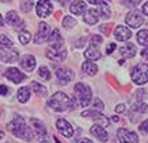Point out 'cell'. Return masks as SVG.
I'll use <instances>...</instances> for the list:
<instances>
[{
	"label": "cell",
	"instance_id": "28",
	"mask_svg": "<svg viewBox=\"0 0 148 143\" xmlns=\"http://www.w3.org/2000/svg\"><path fill=\"white\" fill-rule=\"evenodd\" d=\"M0 47L1 48H12L13 47V41L4 34H0Z\"/></svg>",
	"mask_w": 148,
	"mask_h": 143
},
{
	"label": "cell",
	"instance_id": "5",
	"mask_svg": "<svg viewBox=\"0 0 148 143\" xmlns=\"http://www.w3.org/2000/svg\"><path fill=\"white\" fill-rule=\"evenodd\" d=\"M82 116L83 118H90V119H93V121L99 122L102 126H109V123H110V121L107 119V116H104L103 113H100V112H97V110H83L82 112Z\"/></svg>",
	"mask_w": 148,
	"mask_h": 143
},
{
	"label": "cell",
	"instance_id": "48",
	"mask_svg": "<svg viewBox=\"0 0 148 143\" xmlns=\"http://www.w3.org/2000/svg\"><path fill=\"white\" fill-rule=\"evenodd\" d=\"M3 137H4V133H3V132H1V131H0V140H1Z\"/></svg>",
	"mask_w": 148,
	"mask_h": 143
},
{
	"label": "cell",
	"instance_id": "6",
	"mask_svg": "<svg viewBox=\"0 0 148 143\" xmlns=\"http://www.w3.org/2000/svg\"><path fill=\"white\" fill-rule=\"evenodd\" d=\"M0 60L3 62H16L18 60V51L12 47V48H1L0 47Z\"/></svg>",
	"mask_w": 148,
	"mask_h": 143
},
{
	"label": "cell",
	"instance_id": "24",
	"mask_svg": "<svg viewBox=\"0 0 148 143\" xmlns=\"http://www.w3.org/2000/svg\"><path fill=\"white\" fill-rule=\"evenodd\" d=\"M85 10H86V3L85 1H73L71 4V13H73L76 16H80Z\"/></svg>",
	"mask_w": 148,
	"mask_h": 143
},
{
	"label": "cell",
	"instance_id": "14",
	"mask_svg": "<svg viewBox=\"0 0 148 143\" xmlns=\"http://www.w3.org/2000/svg\"><path fill=\"white\" fill-rule=\"evenodd\" d=\"M55 74H57V78L61 81L62 85H66V82H69L71 79L75 78V74L68 68H58Z\"/></svg>",
	"mask_w": 148,
	"mask_h": 143
},
{
	"label": "cell",
	"instance_id": "15",
	"mask_svg": "<svg viewBox=\"0 0 148 143\" xmlns=\"http://www.w3.org/2000/svg\"><path fill=\"white\" fill-rule=\"evenodd\" d=\"M66 50H64V48H61V50H54V48H49L48 51H47V57L49 58V60H52V61H64L65 58H66Z\"/></svg>",
	"mask_w": 148,
	"mask_h": 143
},
{
	"label": "cell",
	"instance_id": "41",
	"mask_svg": "<svg viewBox=\"0 0 148 143\" xmlns=\"http://www.w3.org/2000/svg\"><path fill=\"white\" fill-rule=\"evenodd\" d=\"M100 31H103V33H109V26L107 24H103V26H100Z\"/></svg>",
	"mask_w": 148,
	"mask_h": 143
},
{
	"label": "cell",
	"instance_id": "21",
	"mask_svg": "<svg viewBox=\"0 0 148 143\" xmlns=\"http://www.w3.org/2000/svg\"><path fill=\"white\" fill-rule=\"evenodd\" d=\"M83 20H85V23H88V24H90V26L96 24L97 20H99V11L95 10V9L88 10L85 13V16H83Z\"/></svg>",
	"mask_w": 148,
	"mask_h": 143
},
{
	"label": "cell",
	"instance_id": "8",
	"mask_svg": "<svg viewBox=\"0 0 148 143\" xmlns=\"http://www.w3.org/2000/svg\"><path fill=\"white\" fill-rule=\"evenodd\" d=\"M143 22H144V19H143L141 13L138 10L130 11V13L127 14V17H125V23H127L131 28H138V27L143 24Z\"/></svg>",
	"mask_w": 148,
	"mask_h": 143
},
{
	"label": "cell",
	"instance_id": "12",
	"mask_svg": "<svg viewBox=\"0 0 148 143\" xmlns=\"http://www.w3.org/2000/svg\"><path fill=\"white\" fill-rule=\"evenodd\" d=\"M37 14L38 17L44 19V17H48L52 11V3L51 1H38L37 3Z\"/></svg>",
	"mask_w": 148,
	"mask_h": 143
},
{
	"label": "cell",
	"instance_id": "45",
	"mask_svg": "<svg viewBox=\"0 0 148 143\" xmlns=\"http://www.w3.org/2000/svg\"><path fill=\"white\" fill-rule=\"evenodd\" d=\"M112 121H113V122H119V121H120V118H119V116H116V115H114L113 118H112Z\"/></svg>",
	"mask_w": 148,
	"mask_h": 143
},
{
	"label": "cell",
	"instance_id": "13",
	"mask_svg": "<svg viewBox=\"0 0 148 143\" xmlns=\"http://www.w3.org/2000/svg\"><path fill=\"white\" fill-rule=\"evenodd\" d=\"M57 128L59 133H62L65 137H71L72 135H73V128H72V125L69 123L68 121H65V119H58L57 121Z\"/></svg>",
	"mask_w": 148,
	"mask_h": 143
},
{
	"label": "cell",
	"instance_id": "10",
	"mask_svg": "<svg viewBox=\"0 0 148 143\" xmlns=\"http://www.w3.org/2000/svg\"><path fill=\"white\" fill-rule=\"evenodd\" d=\"M48 41H49V44H51V48H54V50H61L62 45H64V38H62V35H61L58 28H55L52 33L49 34Z\"/></svg>",
	"mask_w": 148,
	"mask_h": 143
},
{
	"label": "cell",
	"instance_id": "47",
	"mask_svg": "<svg viewBox=\"0 0 148 143\" xmlns=\"http://www.w3.org/2000/svg\"><path fill=\"white\" fill-rule=\"evenodd\" d=\"M143 55H144L145 58H148V48H147V50H145V51H144V53H143Z\"/></svg>",
	"mask_w": 148,
	"mask_h": 143
},
{
	"label": "cell",
	"instance_id": "32",
	"mask_svg": "<svg viewBox=\"0 0 148 143\" xmlns=\"http://www.w3.org/2000/svg\"><path fill=\"white\" fill-rule=\"evenodd\" d=\"M100 14H102V17H104V19H109V17H110V7H109V3L102 1V4H100Z\"/></svg>",
	"mask_w": 148,
	"mask_h": 143
},
{
	"label": "cell",
	"instance_id": "3",
	"mask_svg": "<svg viewBox=\"0 0 148 143\" xmlns=\"http://www.w3.org/2000/svg\"><path fill=\"white\" fill-rule=\"evenodd\" d=\"M131 79L137 85H144L148 82V64H138L131 69Z\"/></svg>",
	"mask_w": 148,
	"mask_h": 143
},
{
	"label": "cell",
	"instance_id": "38",
	"mask_svg": "<svg viewBox=\"0 0 148 143\" xmlns=\"http://www.w3.org/2000/svg\"><path fill=\"white\" fill-rule=\"evenodd\" d=\"M140 131L144 133H148V119L147 121H144L141 125H140Z\"/></svg>",
	"mask_w": 148,
	"mask_h": 143
},
{
	"label": "cell",
	"instance_id": "30",
	"mask_svg": "<svg viewBox=\"0 0 148 143\" xmlns=\"http://www.w3.org/2000/svg\"><path fill=\"white\" fill-rule=\"evenodd\" d=\"M18 38H20V43L25 45L31 41V34L28 33V31H25V30H23V31H20V34H18Z\"/></svg>",
	"mask_w": 148,
	"mask_h": 143
},
{
	"label": "cell",
	"instance_id": "36",
	"mask_svg": "<svg viewBox=\"0 0 148 143\" xmlns=\"http://www.w3.org/2000/svg\"><path fill=\"white\" fill-rule=\"evenodd\" d=\"M92 45H96V44H102V37L100 35H97V34H95V35H92Z\"/></svg>",
	"mask_w": 148,
	"mask_h": 143
},
{
	"label": "cell",
	"instance_id": "20",
	"mask_svg": "<svg viewBox=\"0 0 148 143\" xmlns=\"http://www.w3.org/2000/svg\"><path fill=\"white\" fill-rule=\"evenodd\" d=\"M83 55H85V58H86V60H90V61H96V60H99V58L102 57L100 51L97 50V47H96V45H89V47H88V50L83 53Z\"/></svg>",
	"mask_w": 148,
	"mask_h": 143
},
{
	"label": "cell",
	"instance_id": "34",
	"mask_svg": "<svg viewBox=\"0 0 148 143\" xmlns=\"http://www.w3.org/2000/svg\"><path fill=\"white\" fill-rule=\"evenodd\" d=\"M33 4H34V3H31V1H24V3H21V10H23L24 13L30 11L33 9Z\"/></svg>",
	"mask_w": 148,
	"mask_h": 143
},
{
	"label": "cell",
	"instance_id": "40",
	"mask_svg": "<svg viewBox=\"0 0 148 143\" xmlns=\"http://www.w3.org/2000/svg\"><path fill=\"white\" fill-rule=\"evenodd\" d=\"M9 92V88L6 85H0V95H6Z\"/></svg>",
	"mask_w": 148,
	"mask_h": 143
},
{
	"label": "cell",
	"instance_id": "49",
	"mask_svg": "<svg viewBox=\"0 0 148 143\" xmlns=\"http://www.w3.org/2000/svg\"><path fill=\"white\" fill-rule=\"evenodd\" d=\"M4 24V22H3V19H1V16H0V26H3Z\"/></svg>",
	"mask_w": 148,
	"mask_h": 143
},
{
	"label": "cell",
	"instance_id": "17",
	"mask_svg": "<svg viewBox=\"0 0 148 143\" xmlns=\"http://www.w3.org/2000/svg\"><path fill=\"white\" fill-rule=\"evenodd\" d=\"M90 133L95 136V137H97L100 142H107V140H109V135H107V132L103 129L102 126L93 125L90 128Z\"/></svg>",
	"mask_w": 148,
	"mask_h": 143
},
{
	"label": "cell",
	"instance_id": "42",
	"mask_svg": "<svg viewBox=\"0 0 148 143\" xmlns=\"http://www.w3.org/2000/svg\"><path fill=\"white\" fill-rule=\"evenodd\" d=\"M75 143H93V142L89 140V139H86V137H83V139H78Z\"/></svg>",
	"mask_w": 148,
	"mask_h": 143
},
{
	"label": "cell",
	"instance_id": "46",
	"mask_svg": "<svg viewBox=\"0 0 148 143\" xmlns=\"http://www.w3.org/2000/svg\"><path fill=\"white\" fill-rule=\"evenodd\" d=\"M41 143H49V140L47 139V136H45V137H42V139H41Z\"/></svg>",
	"mask_w": 148,
	"mask_h": 143
},
{
	"label": "cell",
	"instance_id": "18",
	"mask_svg": "<svg viewBox=\"0 0 148 143\" xmlns=\"http://www.w3.org/2000/svg\"><path fill=\"white\" fill-rule=\"evenodd\" d=\"M20 65H21L23 69L31 72V71L35 68V58L33 55H24L23 58L20 60Z\"/></svg>",
	"mask_w": 148,
	"mask_h": 143
},
{
	"label": "cell",
	"instance_id": "11",
	"mask_svg": "<svg viewBox=\"0 0 148 143\" xmlns=\"http://www.w3.org/2000/svg\"><path fill=\"white\" fill-rule=\"evenodd\" d=\"M4 77L7 78V79H10L14 84H20L21 81L25 79V74L20 72V69H17V68H9L4 72Z\"/></svg>",
	"mask_w": 148,
	"mask_h": 143
},
{
	"label": "cell",
	"instance_id": "4",
	"mask_svg": "<svg viewBox=\"0 0 148 143\" xmlns=\"http://www.w3.org/2000/svg\"><path fill=\"white\" fill-rule=\"evenodd\" d=\"M75 92L79 98V102L82 106H88L92 101V89L86 85V84H82V82H78L75 85Z\"/></svg>",
	"mask_w": 148,
	"mask_h": 143
},
{
	"label": "cell",
	"instance_id": "23",
	"mask_svg": "<svg viewBox=\"0 0 148 143\" xmlns=\"http://www.w3.org/2000/svg\"><path fill=\"white\" fill-rule=\"evenodd\" d=\"M31 125L35 128V132H37V135H38L41 139L47 136V129H45V126L38 121V119H34V118H33V119H31Z\"/></svg>",
	"mask_w": 148,
	"mask_h": 143
},
{
	"label": "cell",
	"instance_id": "19",
	"mask_svg": "<svg viewBox=\"0 0 148 143\" xmlns=\"http://www.w3.org/2000/svg\"><path fill=\"white\" fill-rule=\"evenodd\" d=\"M6 22L9 23L10 26H13V27H17V28H23V26H24V23L20 22V17H18V14L16 11H9L7 13Z\"/></svg>",
	"mask_w": 148,
	"mask_h": 143
},
{
	"label": "cell",
	"instance_id": "35",
	"mask_svg": "<svg viewBox=\"0 0 148 143\" xmlns=\"http://www.w3.org/2000/svg\"><path fill=\"white\" fill-rule=\"evenodd\" d=\"M134 110H136V112H147L148 106L145 103H137L136 106H134Z\"/></svg>",
	"mask_w": 148,
	"mask_h": 143
},
{
	"label": "cell",
	"instance_id": "31",
	"mask_svg": "<svg viewBox=\"0 0 148 143\" xmlns=\"http://www.w3.org/2000/svg\"><path fill=\"white\" fill-rule=\"evenodd\" d=\"M62 26H64L65 28H73V27L76 26V20H75L73 17H71V16H65V19H64V22H62Z\"/></svg>",
	"mask_w": 148,
	"mask_h": 143
},
{
	"label": "cell",
	"instance_id": "2",
	"mask_svg": "<svg viewBox=\"0 0 148 143\" xmlns=\"http://www.w3.org/2000/svg\"><path fill=\"white\" fill-rule=\"evenodd\" d=\"M71 105H73L72 108H75V99L69 98L68 95L64 94V92H57V94H54V95L51 96V99L48 101V106H49L51 109L58 110V112L66 110Z\"/></svg>",
	"mask_w": 148,
	"mask_h": 143
},
{
	"label": "cell",
	"instance_id": "29",
	"mask_svg": "<svg viewBox=\"0 0 148 143\" xmlns=\"http://www.w3.org/2000/svg\"><path fill=\"white\" fill-rule=\"evenodd\" d=\"M31 87H33V89H34V92L37 94V95H42V96H45L47 92H48L45 87H42V85H41V84H38V82H33V85H31Z\"/></svg>",
	"mask_w": 148,
	"mask_h": 143
},
{
	"label": "cell",
	"instance_id": "7",
	"mask_svg": "<svg viewBox=\"0 0 148 143\" xmlns=\"http://www.w3.org/2000/svg\"><path fill=\"white\" fill-rule=\"evenodd\" d=\"M117 137H119L120 143H138L137 133L130 132V131H127L124 128H121V129L117 131Z\"/></svg>",
	"mask_w": 148,
	"mask_h": 143
},
{
	"label": "cell",
	"instance_id": "26",
	"mask_svg": "<svg viewBox=\"0 0 148 143\" xmlns=\"http://www.w3.org/2000/svg\"><path fill=\"white\" fill-rule=\"evenodd\" d=\"M82 69H83L88 75H95V74L97 72V67H96V64H93L90 61L83 62V64H82Z\"/></svg>",
	"mask_w": 148,
	"mask_h": 143
},
{
	"label": "cell",
	"instance_id": "16",
	"mask_svg": "<svg viewBox=\"0 0 148 143\" xmlns=\"http://www.w3.org/2000/svg\"><path fill=\"white\" fill-rule=\"evenodd\" d=\"M114 37L119 41H128V38L131 37V31L124 26H117L114 30Z\"/></svg>",
	"mask_w": 148,
	"mask_h": 143
},
{
	"label": "cell",
	"instance_id": "50",
	"mask_svg": "<svg viewBox=\"0 0 148 143\" xmlns=\"http://www.w3.org/2000/svg\"><path fill=\"white\" fill-rule=\"evenodd\" d=\"M54 140H55V142H57V143H61V142H59V140H58V137H54Z\"/></svg>",
	"mask_w": 148,
	"mask_h": 143
},
{
	"label": "cell",
	"instance_id": "25",
	"mask_svg": "<svg viewBox=\"0 0 148 143\" xmlns=\"http://www.w3.org/2000/svg\"><path fill=\"white\" fill-rule=\"evenodd\" d=\"M17 99H18L21 103H25V102L30 99V89L27 88V87L20 88L18 89V92H17Z\"/></svg>",
	"mask_w": 148,
	"mask_h": 143
},
{
	"label": "cell",
	"instance_id": "37",
	"mask_svg": "<svg viewBox=\"0 0 148 143\" xmlns=\"http://www.w3.org/2000/svg\"><path fill=\"white\" fill-rule=\"evenodd\" d=\"M93 103H95V108L97 109V112L104 108V105H103V102L100 101V99H95V101H93Z\"/></svg>",
	"mask_w": 148,
	"mask_h": 143
},
{
	"label": "cell",
	"instance_id": "44",
	"mask_svg": "<svg viewBox=\"0 0 148 143\" xmlns=\"http://www.w3.org/2000/svg\"><path fill=\"white\" fill-rule=\"evenodd\" d=\"M124 109H125V108H124V105H123V103L117 105V108H116V110H117V112H123Z\"/></svg>",
	"mask_w": 148,
	"mask_h": 143
},
{
	"label": "cell",
	"instance_id": "1",
	"mask_svg": "<svg viewBox=\"0 0 148 143\" xmlns=\"http://www.w3.org/2000/svg\"><path fill=\"white\" fill-rule=\"evenodd\" d=\"M7 129H9L14 136H17V137H20V139H24V140H31V139L34 137L33 131L25 125L24 119L20 118V116H16V118L7 125Z\"/></svg>",
	"mask_w": 148,
	"mask_h": 143
},
{
	"label": "cell",
	"instance_id": "43",
	"mask_svg": "<svg viewBox=\"0 0 148 143\" xmlns=\"http://www.w3.org/2000/svg\"><path fill=\"white\" fill-rule=\"evenodd\" d=\"M143 13L148 16V1H145V3H144V6H143Z\"/></svg>",
	"mask_w": 148,
	"mask_h": 143
},
{
	"label": "cell",
	"instance_id": "9",
	"mask_svg": "<svg viewBox=\"0 0 148 143\" xmlns=\"http://www.w3.org/2000/svg\"><path fill=\"white\" fill-rule=\"evenodd\" d=\"M49 37V26L47 23H40L38 24V33L35 34V44H42Z\"/></svg>",
	"mask_w": 148,
	"mask_h": 143
},
{
	"label": "cell",
	"instance_id": "27",
	"mask_svg": "<svg viewBox=\"0 0 148 143\" xmlns=\"http://www.w3.org/2000/svg\"><path fill=\"white\" fill-rule=\"evenodd\" d=\"M137 41L141 45H148V30H141L137 33Z\"/></svg>",
	"mask_w": 148,
	"mask_h": 143
},
{
	"label": "cell",
	"instance_id": "22",
	"mask_svg": "<svg viewBox=\"0 0 148 143\" xmlns=\"http://www.w3.org/2000/svg\"><path fill=\"white\" fill-rule=\"evenodd\" d=\"M120 51H121V54L124 55V57H127V58H133V57L137 54L136 45L131 44V43H127L125 45H123V47L120 48Z\"/></svg>",
	"mask_w": 148,
	"mask_h": 143
},
{
	"label": "cell",
	"instance_id": "33",
	"mask_svg": "<svg viewBox=\"0 0 148 143\" xmlns=\"http://www.w3.org/2000/svg\"><path fill=\"white\" fill-rule=\"evenodd\" d=\"M38 75L42 78V79H49V78H51V72H49L48 67H45V65L40 67V69H38Z\"/></svg>",
	"mask_w": 148,
	"mask_h": 143
},
{
	"label": "cell",
	"instance_id": "39",
	"mask_svg": "<svg viewBox=\"0 0 148 143\" xmlns=\"http://www.w3.org/2000/svg\"><path fill=\"white\" fill-rule=\"evenodd\" d=\"M114 48H116V44H114V43L109 44V45H107V50H106V53H107V54H112V53L114 51Z\"/></svg>",
	"mask_w": 148,
	"mask_h": 143
}]
</instances>
